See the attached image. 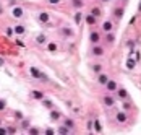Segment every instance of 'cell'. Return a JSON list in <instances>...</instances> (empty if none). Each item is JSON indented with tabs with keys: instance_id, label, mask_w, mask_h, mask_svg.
Wrapping results in <instances>:
<instances>
[{
	"instance_id": "83f0119b",
	"label": "cell",
	"mask_w": 141,
	"mask_h": 135,
	"mask_svg": "<svg viewBox=\"0 0 141 135\" xmlns=\"http://www.w3.org/2000/svg\"><path fill=\"white\" fill-rule=\"evenodd\" d=\"M106 41L109 42V44H112V42L115 41V36H114L112 33H107V38H106Z\"/></svg>"
},
{
	"instance_id": "9c48e42d",
	"label": "cell",
	"mask_w": 141,
	"mask_h": 135,
	"mask_svg": "<svg viewBox=\"0 0 141 135\" xmlns=\"http://www.w3.org/2000/svg\"><path fill=\"white\" fill-rule=\"evenodd\" d=\"M23 13H24V11H23V8H21V7H16V8H13V11H11V15H13L15 18H21V16H23Z\"/></svg>"
},
{
	"instance_id": "d590c367",
	"label": "cell",
	"mask_w": 141,
	"mask_h": 135,
	"mask_svg": "<svg viewBox=\"0 0 141 135\" xmlns=\"http://www.w3.org/2000/svg\"><path fill=\"white\" fill-rule=\"evenodd\" d=\"M29 133H33V135H36V133H39V132H38V129H29Z\"/></svg>"
},
{
	"instance_id": "30bf717a",
	"label": "cell",
	"mask_w": 141,
	"mask_h": 135,
	"mask_svg": "<svg viewBox=\"0 0 141 135\" xmlns=\"http://www.w3.org/2000/svg\"><path fill=\"white\" fill-rule=\"evenodd\" d=\"M93 127H94V132H97V133H101V132H102V127H101L99 119H94V120H93Z\"/></svg>"
},
{
	"instance_id": "5b68a950",
	"label": "cell",
	"mask_w": 141,
	"mask_h": 135,
	"mask_svg": "<svg viewBox=\"0 0 141 135\" xmlns=\"http://www.w3.org/2000/svg\"><path fill=\"white\" fill-rule=\"evenodd\" d=\"M89 41L93 42V44H99V41H101V34L97 33V31H93L89 34Z\"/></svg>"
},
{
	"instance_id": "7a4b0ae2",
	"label": "cell",
	"mask_w": 141,
	"mask_h": 135,
	"mask_svg": "<svg viewBox=\"0 0 141 135\" xmlns=\"http://www.w3.org/2000/svg\"><path fill=\"white\" fill-rule=\"evenodd\" d=\"M91 56H94V57H101V56H104V49H102L101 46L94 44V47L91 49Z\"/></svg>"
},
{
	"instance_id": "52a82bcc",
	"label": "cell",
	"mask_w": 141,
	"mask_h": 135,
	"mask_svg": "<svg viewBox=\"0 0 141 135\" xmlns=\"http://www.w3.org/2000/svg\"><path fill=\"white\" fill-rule=\"evenodd\" d=\"M107 82H109V77L106 73H99V75H97V83L99 85H106Z\"/></svg>"
},
{
	"instance_id": "d6986e66",
	"label": "cell",
	"mask_w": 141,
	"mask_h": 135,
	"mask_svg": "<svg viewBox=\"0 0 141 135\" xmlns=\"http://www.w3.org/2000/svg\"><path fill=\"white\" fill-rule=\"evenodd\" d=\"M84 20H86V23H88V24H94V23H96V16H93V15L89 13V15L84 16Z\"/></svg>"
},
{
	"instance_id": "60d3db41",
	"label": "cell",
	"mask_w": 141,
	"mask_h": 135,
	"mask_svg": "<svg viewBox=\"0 0 141 135\" xmlns=\"http://www.w3.org/2000/svg\"><path fill=\"white\" fill-rule=\"evenodd\" d=\"M0 65H3V59H0Z\"/></svg>"
},
{
	"instance_id": "8fae6325",
	"label": "cell",
	"mask_w": 141,
	"mask_h": 135,
	"mask_svg": "<svg viewBox=\"0 0 141 135\" xmlns=\"http://www.w3.org/2000/svg\"><path fill=\"white\" fill-rule=\"evenodd\" d=\"M112 28H114L112 21H104V24H102V29H104L106 33H110V31H112Z\"/></svg>"
},
{
	"instance_id": "5bb4252c",
	"label": "cell",
	"mask_w": 141,
	"mask_h": 135,
	"mask_svg": "<svg viewBox=\"0 0 141 135\" xmlns=\"http://www.w3.org/2000/svg\"><path fill=\"white\" fill-rule=\"evenodd\" d=\"M71 5H73V8H76V10H79L84 5V2L83 0H71Z\"/></svg>"
},
{
	"instance_id": "ac0fdd59",
	"label": "cell",
	"mask_w": 141,
	"mask_h": 135,
	"mask_svg": "<svg viewBox=\"0 0 141 135\" xmlns=\"http://www.w3.org/2000/svg\"><path fill=\"white\" fill-rule=\"evenodd\" d=\"M13 31H15L16 34H24V31H26V29H24V26H23V24H16Z\"/></svg>"
},
{
	"instance_id": "f1b7e54d",
	"label": "cell",
	"mask_w": 141,
	"mask_h": 135,
	"mask_svg": "<svg viewBox=\"0 0 141 135\" xmlns=\"http://www.w3.org/2000/svg\"><path fill=\"white\" fill-rule=\"evenodd\" d=\"M122 107H123V111H130V109H131V104L123 99V104H122Z\"/></svg>"
},
{
	"instance_id": "6da1fadb",
	"label": "cell",
	"mask_w": 141,
	"mask_h": 135,
	"mask_svg": "<svg viewBox=\"0 0 141 135\" xmlns=\"http://www.w3.org/2000/svg\"><path fill=\"white\" fill-rule=\"evenodd\" d=\"M104 86L107 88V91L109 93H114V91H117V82H115V80H110L109 78V82L104 85Z\"/></svg>"
},
{
	"instance_id": "4fadbf2b",
	"label": "cell",
	"mask_w": 141,
	"mask_h": 135,
	"mask_svg": "<svg viewBox=\"0 0 141 135\" xmlns=\"http://www.w3.org/2000/svg\"><path fill=\"white\" fill-rule=\"evenodd\" d=\"M91 15L96 16V18H99V16L102 15V11H101V8H99V7H93V8H91Z\"/></svg>"
},
{
	"instance_id": "603a6c76",
	"label": "cell",
	"mask_w": 141,
	"mask_h": 135,
	"mask_svg": "<svg viewBox=\"0 0 141 135\" xmlns=\"http://www.w3.org/2000/svg\"><path fill=\"white\" fill-rule=\"evenodd\" d=\"M33 98L34 99H42V98H44V93H42V91H33Z\"/></svg>"
},
{
	"instance_id": "ba28073f",
	"label": "cell",
	"mask_w": 141,
	"mask_h": 135,
	"mask_svg": "<svg viewBox=\"0 0 141 135\" xmlns=\"http://www.w3.org/2000/svg\"><path fill=\"white\" fill-rule=\"evenodd\" d=\"M38 18H39V21H41V23H49V18H50V16H49L47 11H41Z\"/></svg>"
},
{
	"instance_id": "f546056e",
	"label": "cell",
	"mask_w": 141,
	"mask_h": 135,
	"mask_svg": "<svg viewBox=\"0 0 141 135\" xmlns=\"http://www.w3.org/2000/svg\"><path fill=\"white\" fill-rule=\"evenodd\" d=\"M47 49H49L50 52H55V51H57V44H54V42H50V44L47 46Z\"/></svg>"
},
{
	"instance_id": "ffe728a7",
	"label": "cell",
	"mask_w": 141,
	"mask_h": 135,
	"mask_svg": "<svg viewBox=\"0 0 141 135\" xmlns=\"http://www.w3.org/2000/svg\"><path fill=\"white\" fill-rule=\"evenodd\" d=\"M114 15H115V18H117V20H120V18L123 16V8H115V10H114Z\"/></svg>"
},
{
	"instance_id": "1f68e13d",
	"label": "cell",
	"mask_w": 141,
	"mask_h": 135,
	"mask_svg": "<svg viewBox=\"0 0 141 135\" xmlns=\"http://www.w3.org/2000/svg\"><path fill=\"white\" fill-rule=\"evenodd\" d=\"M128 47H130V54H133V47H135V42H133V41H130V42H128Z\"/></svg>"
},
{
	"instance_id": "7402d4cb",
	"label": "cell",
	"mask_w": 141,
	"mask_h": 135,
	"mask_svg": "<svg viewBox=\"0 0 141 135\" xmlns=\"http://www.w3.org/2000/svg\"><path fill=\"white\" fill-rule=\"evenodd\" d=\"M58 133H62V135H66V133H70V129L66 127V125H62V127H58Z\"/></svg>"
},
{
	"instance_id": "cb8c5ba5",
	"label": "cell",
	"mask_w": 141,
	"mask_h": 135,
	"mask_svg": "<svg viewBox=\"0 0 141 135\" xmlns=\"http://www.w3.org/2000/svg\"><path fill=\"white\" fill-rule=\"evenodd\" d=\"M81 20H83V13H81V11H76V13H75V23L79 24Z\"/></svg>"
},
{
	"instance_id": "3957f363",
	"label": "cell",
	"mask_w": 141,
	"mask_h": 135,
	"mask_svg": "<svg viewBox=\"0 0 141 135\" xmlns=\"http://www.w3.org/2000/svg\"><path fill=\"white\" fill-rule=\"evenodd\" d=\"M115 119H117V122H118V124H127L128 116H127V112H125V111H122V112H117Z\"/></svg>"
},
{
	"instance_id": "f35d334b",
	"label": "cell",
	"mask_w": 141,
	"mask_h": 135,
	"mask_svg": "<svg viewBox=\"0 0 141 135\" xmlns=\"http://www.w3.org/2000/svg\"><path fill=\"white\" fill-rule=\"evenodd\" d=\"M88 129H89V130H93V120L88 122Z\"/></svg>"
},
{
	"instance_id": "7c38bea8",
	"label": "cell",
	"mask_w": 141,
	"mask_h": 135,
	"mask_svg": "<svg viewBox=\"0 0 141 135\" xmlns=\"http://www.w3.org/2000/svg\"><path fill=\"white\" fill-rule=\"evenodd\" d=\"M29 72H31V75H33L36 80H41V73H42V72H39L36 67H31V69H29Z\"/></svg>"
},
{
	"instance_id": "d6a6232c",
	"label": "cell",
	"mask_w": 141,
	"mask_h": 135,
	"mask_svg": "<svg viewBox=\"0 0 141 135\" xmlns=\"http://www.w3.org/2000/svg\"><path fill=\"white\" fill-rule=\"evenodd\" d=\"M41 82H49L47 75H44V73H41Z\"/></svg>"
},
{
	"instance_id": "8d00e7d4",
	"label": "cell",
	"mask_w": 141,
	"mask_h": 135,
	"mask_svg": "<svg viewBox=\"0 0 141 135\" xmlns=\"http://www.w3.org/2000/svg\"><path fill=\"white\" fill-rule=\"evenodd\" d=\"M13 33H15V31H13V29H11V28H7V34H8V36H11Z\"/></svg>"
},
{
	"instance_id": "44dd1931",
	"label": "cell",
	"mask_w": 141,
	"mask_h": 135,
	"mask_svg": "<svg viewBox=\"0 0 141 135\" xmlns=\"http://www.w3.org/2000/svg\"><path fill=\"white\" fill-rule=\"evenodd\" d=\"M42 104H44V107H47V109H52L54 107V103L50 99H44V98H42Z\"/></svg>"
},
{
	"instance_id": "4dcf8cb0",
	"label": "cell",
	"mask_w": 141,
	"mask_h": 135,
	"mask_svg": "<svg viewBox=\"0 0 141 135\" xmlns=\"http://www.w3.org/2000/svg\"><path fill=\"white\" fill-rule=\"evenodd\" d=\"M5 106H7V103H5L3 99H0V111H3V109H5Z\"/></svg>"
},
{
	"instance_id": "9a60e30c",
	"label": "cell",
	"mask_w": 141,
	"mask_h": 135,
	"mask_svg": "<svg viewBox=\"0 0 141 135\" xmlns=\"http://www.w3.org/2000/svg\"><path fill=\"white\" fill-rule=\"evenodd\" d=\"M36 42H38V44H46V42H47V36L46 34H39L38 38H36Z\"/></svg>"
},
{
	"instance_id": "74e56055",
	"label": "cell",
	"mask_w": 141,
	"mask_h": 135,
	"mask_svg": "<svg viewBox=\"0 0 141 135\" xmlns=\"http://www.w3.org/2000/svg\"><path fill=\"white\" fill-rule=\"evenodd\" d=\"M46 133H47V135H52V133H55V132L52 130V129H47V130H46Z\"/></svg>"
},
{
	"instance_id": "2e32d148",
	"label": "cell",
	"mask_w": 141,
	"mask_h": 135,
	"mask_svg": "<svg viewBox=\"0 0 141 135\" xmlns=\"http://www.w3.org/2000/svg\"><path fill=\"white\" fill-rule=\"evenodd\" d=\"M62 34L66 36V38H71V36H73V29H70L68 26H65V28L62 29Z\"/></svg>"
},
{
	"instance_id": "ab89813d",
	"label": "cell",
	"mask_w": 141,
	"mask_h": 135,
	"mask_svg": "<svg viewBox=\"0 0 141 135\" xmlns=\"http://www.w3.org/2000/svg\"><path fill=\"white\" fill-rule=\"evenodd\" d=\"M135 54H136V59H135V60H136V62H138V60L141 59V56H139V52H135Z\"/></svg>"
},
{
	"instance_id": "e0dca14e",
	"label": "cell",
	"mask_w": 141,
	"mask_h": 135,
	"mask_svg": "<svg viewBox=\"0 0 141 135\" xmlns=\"http://www.w3.org/2000/svg\"><path fill=\"white\" fill-rule=\"evenodd\" d=\"M135 65H136V60H135V59H128V60H127V69H128V70H133Z\"/></svg>"
},
{
	"instance_id": "836d02e7",
	"label": "cell",
	"mask_w": 141,
	"mask_h": 135,
	"mask_svg": "<svg viewBox=\"0 0 141 135\" xmlns=\"http://www.w3.org/2000/svg\"><path fill=\"white\" fill-rule=\"evenodd\" d=\"M47 2L50 5H57V3H60V0H47Z\"/></svg>"
},
{
	"instance_id": "d4e9b609",
	"label": "cell",
	"mask_w": 141,
	"mask_h": 135,
	"mask_svg": "<svg viewBox=\"0 0 141 135\" xmlns=\"http://www.w3.org/2000/svg\"><path fill=\"white\" fill-rule=\"evenodd\" d=\"M91 69H93V72H96V73H101L102 72V65L101 64H94V65H91Z\"/></svg>"
},
{
	"instance_id": "8992f818",
	"label": "cell",
	"mask_w": 141,
	"mask_h": 135,
	"mask_svg": "<svg viewBox=\"0 0 141 135\" xmlns=\"http://www.w3.org/2000/svg\"><path fill=\"white\" fill-rule=\"evenodd\" d=\"M117 98H120V99H127V98H128V91L125 88H117Z\"/></svg>"
},
{
	"instance_id": "7bdbcfd3",
	"label": "cell",
	"mask_w": 141,
	"mask_h": 135,
	"mask_svg": "<svg viewBox=\"0 0 141 135\" xmlns=\"http://www.w3.org/2000/svg\"><path fill=\"white\" fill-rule=\"evenodd\" d=\"M102 2H109V0H102Z\"/></svg>"
},
{
	"instance_id": "277c9868",
	"label": "cell",
	"mask_w": 141,
	"mask_h": 135,
	"mask_svg": "<svg viewBox=\"0 0 141 135\" xmlns=\"http://www.w3.org/2000/svg\"><path fill=\"white\" fill-rule=\"evenodd\" d=\"M102 103H104V106H107V107H114L115 106V99L110 95H107V96H104V99H102Z\"/></svg>"
},
{
	"instance_id": "e575fe53",
	"label": "cell",
	"mask_w": 141,
	"mask_h": 135,
	"mask_svg": "<svg viewBox=\"0 0 141 135\" xmlns=\"http://www.w3.org/2000/svg\"><path fill=\"white\" fill-rule=\"evenodd\" d=\"M5 133H8V132H7V129H3V127H0V135H5Z\"/></svg>"
},
{
	"instance_id": "b9f144b4",
	"label": "cell",
	"mask_w": 141,
	"mask_h": 135,
	"mask_svg": "<svg viewBox=\"0 0 141 135\" xmlns=\"http://www.w3.org/2000/svg\"><path fill=\"white\" fill-rule=\"evenodd\" d=\"M120 2H127V0H120Z\"/></svg>"
},
{
	"instance_id": "4316f807",
	"label": "cell",
	"mask_w": 141,
	"mask_h": 135,
	"mask_svg": "<svg viewBox=\"0 0 141 135\" xmlns=\"http://www.w3.org/2000/svg\"><path fill=\"white\" fill-rule=\"evenodd\" d=\"M65 125H66V127H68L70 130H71V129L75 127V122H73L71 119H65Z\"/></svg>"
},
{
	"instance_id": "484cf974",
	"label": "cell",
	"mask_w": 141,
	"mask_h": 135,
	"mask_svg": "<svg viewBox=\"0 0 141 135\" xmlns=\"http://www.w3.org/2000/svg\"><path fill=\"white\" fill-rule=\"evenodd\" d=\"M50 119H52V120H58V119H60V112H58V111H52V112H50Z\"/></svg>"
}]
</instances>
